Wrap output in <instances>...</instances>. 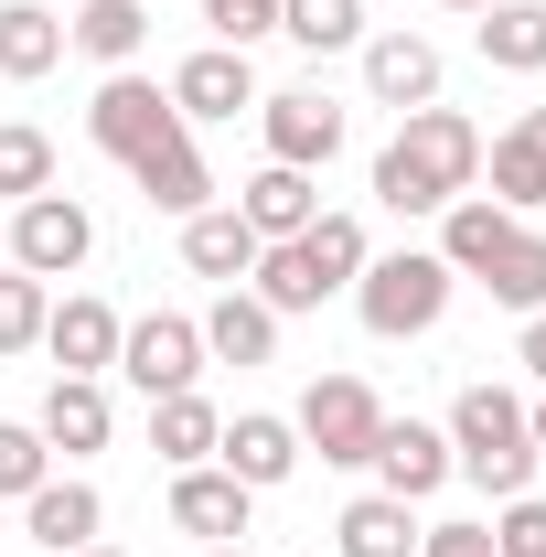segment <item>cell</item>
Here are the masks:
<instances>
[{
  "label": "cell",
  "mask_w": 546,
  "mask_h": 557,
  "mask_svg": "<svg viewBox=\"0 0 546 557\" xmlns=\"http://www.w3.org/2000/svg\"><path fill=\"white\" fill-rule=\"evenodd\" d=\"M450 289H461V278H450L439 247H397V258H364L353 311H364V333H375V344H418V333H439Z\"/></svg>",
  "instance_id": "cell-3"
},
{
  "label": "cell",
  "mask_w": 546,
  "mask_h": 557,
  "mask_svg": "<svg viewBox=\"0 0 546 557\" xmlns=\"http://www.w3.org/2000/svg\"><path fill=\"white\" fill-rule=\"evenodd\" d=\"M514 364H525V375L546 386V311H525V344H514Z\"/></svg>",
  "instance_id": "cell-37"
},
{
  "label": "cell",
  "mask_w": 546,
  "mask_h": 557,
  "mask_svg": "<svg viewBox=\"0 0 546 557\" xmlns=\"http://www.w3.org/2000/svg\"><path fill=\"white\" fill-rule=\"evenodd\" d=\"M236 214H247V225H258V236L278 247V236H300V225L322 214V183H311V172H289V161H269V172L236 194Z\"/></svg>",
  "instance_id": "cell-26"
},
{
  "label": "cell",
  "mask_w": 546,
  "mask_h": 557,
  "mask_svg": "<svg viewBox=\"0 0 546 557\" xmlns=\"http://www.w3.org/2000/svg\"><path fill=\"white\" fill-rule=\"evenodd\" d=\"M119 375H129L139 397H183V386L204 375L194 311H139V322H119Z\"/></svg>",
  "instance_id": "cell-6"
},
{
  "label": "cell",
  "mask_w": 546,
  "mask_h": 557,
  "mask_svg": "<svg viewBox=\"0 0 546 557\" xmlns=\"http://www.w3.org/2000/svg\"><path fill=\"white\" fill-rule=\"evenodd\" d=\"M65 44L97 54L108 75H129L139 44H150V0H86V11H65Z\"/></svg>",
  "instance_id": "cell-19"
},
{
  "label": "cell",
  "mask_w": 546,
  "mask_h": 557,
  "mask_svg": "<svg viewBox=\"0 0 546 557\" xmlns=\"http://www.w3.org/2000/svg\"><path fill=\"white\" fill-rule=\"evenodd\" d=\"M44 354H54L65 375H108V364H119V311H108L97 289H65V300L44 311Z\"/></svg>",
  "instance_id": "cell-13"
},
{
  "label": "cell",
  "mask_w": 546,
  "mask_h": 557,
  "mask_svg": "<svg viewBox=\"0 0 546 557\" xmlns=\"http://www.w3.org/2000/svg\"><path fill=\"white\" fill-rule=\"evenodd\" d=\"M482 172H493V205H504V214H536V205H546V150H536L525 129L482 139Z\"/></svg>",
  "instance_id": "cell-28"
},
{
  "label": "cell",
  "mask_w": 546,
  "mask_h": 557,
  "mask_svg": "<svg viewBox=\"0 0 546 557\" xmlns=\"http://www.w3.org/2000/svg\"><path fill=\"white\" fill-rule=\"evenodd\" d=\"M204 22H214V44H225V54H247L258 33H278V0H204Z\"/></svg>",
  "instance_id": "cell-34"
},
{
  "label": "cell",
  "mask_w": 546,
  "mask_h": 557,
  "mask_svg": "<svg viewBox=\"0 0 546 557\" xmlns=\"http://www.w3.org/2000/svg\"><path fill=\"white\" fill-rule=\"evenodd\" d=\"M278 33L300 54H343V44H364V0H278Z\"/></svg>",
  "instance_id": "cell-30"
},
{
  "label": "cell",
  "mask_w": 546,
  "mask_h": 557,
  "mask_svg": "<svg viewBox=\"0 0 546 557\" xmlns=\"http://www.w3.org/2000/svg\"><path fill=\"white\" fill-rule=\"evenodd\" d=\"M289 247H300V269H311V289H322V300H333V289H353V278H364V258H375V247H364V214H311Z\"/></svg>",
  "instance_id": "cell-21"
},
{
  "label": "cell",
  "mask_w": 546,
  "mask_h": 557,
  "mask_svg": "<svg viewBox=\"0 0 546 557\" xmlns=\"http://www.w3.org/2000/svg\"><path fill=\"white\" fill-rule=\"evenodd\" d=\"M289 429H300V450H322L333 472H353V461L375 450V429H386V397H375L364 375H311Z\"/></svg>",
  "instance_id": "cell-5"
},
{
  "label": "cell",
  "mask_w": 546,
  "mask_h": 557,
  "mask_svg": "<svg viewBox=\"0 0 546 557\" xmlns=\"http://www.w3.org/2000/svg\"><path fill=\"white\" fill-rule=\"evenodd\" d=\"M86 258H97V214L75 205V194H33V205H11V269L75 278Z\"/></svg>",
  "instance_id": "cell-7"
},
{
  "label": "cell",
  "mask_w": 546,
  "mask_h": 557,
  "mask_svg": "<svg viewBox=\"0 0 546 557\" xmlns=\"http://www.w3.org/2000/svg\"><path fill=\"white\" fill-rule=\"evenodd\" d=\"M418 557H493V525H418Z\"/></svg>",
  "instance_id": "cell-36"
},
{
  "label": "cell",
  "mask_w": 546,
  "mask_h": 557,
  "mask_svg": "<svg viewBox=\"0 0 546 557\" xmlns=\"http://www.w3.org/2000/svg\"><path fill=\"white\" fill-rule=\"evenodd\" d=\"M204 557H247V547H204Z\"/></svg>",
  "instance_id": "cell-42"
},
{
  "label": "cell",
  "mask_w": 546,
  "mask_h": 557,
  "mask_svg": "<svg viewBox=\"0 0 546 557\" xmlns=\"http://www.w3.org/2000/svg\"><path fill=\"white\" fill-rule=\"evenodd\" d=\"M44 311H54V278L0 269V354H33V344H44Z\"/></svg>",
  "instance_id": "cell-32"
},
{
  "label": "cell",
  "mask_w": 546,
  "mask_h": 557,
  "mask_svg": "<svg viewBox=\"0 0 546 557\" xmlns=\"http://www.w3.org/2000/svg\"><path fill=\"white\" fill-rule=\"evenodd\" d=\"M172 108H183V119H236V108H258V75H247V54H225V44L183 54V75H172Z\"/></svg>",
  "instance_id": "cell-18"
},
{
  "label": "cell",
  "mask_w": 546,
  "mask_h": 557,
  "mask_svg": "<svg viewBox=\"0 0 546 557\" xmlns=\"http://www.w3.org/2000/svg\"><path fill=\"white\" fill-rule=\"evenodd\" d=\"M514 225H525V214H504L493 194H461V205L439 214V258H450V278H482V269H493V247H504Z\"/></svg>",
  "instance_id": "cell-25"
},
{
  "label": "cell",
  "mask_w": 546,
  "mask_h": 557,
  "mask_svg": "<svg viewBox=\"0 0 546 557\" xmlns=\"http://www.w3.org/2000/svg\"><path fill=\"white\" fill-rule=\"evenodd\" d=\"M333 557H418V515L397 493H353L333 525Z\"/></svg>",
  "instance_id": "cell-23"
},
{
  "label": "cell",
  "mask_w": 546,
  "mask_h": 557,
  "mask_svg": "<svg viewBox=\"0 0 546 557\" xmlns=\"http://www.w3.org/2000/svg\"><path fill=\"white\" fill-rule=\"evenodd\" d=\"M247 504H258V493L236 483L225 461L172 472V525H183V536H204V547H236V536H247Z\"/></svg>",
  "instance_id": "cell-12"
},
{
  "label": "cell",
  "mask_w": 546,
  "mask_h": 557,
  "mask_svg": "<svg viewBox=\"0 0 546 557\" xmlns=\"http://www.w3.org/2000/svg\"><path fill=\"white\" fill-rule=\"evenodd\" d=\"M472 44H482V65H504V75H546V0L472 11Z\"/></svg>",
  "instance_id": "cell-20"
},
{
  "label": "cell",
  "mask_w": 546,
  "mask_h": 557,
  "mask_svg": "<svg viewBox=\"0 0 546 557\" xmlns=\"http://www.w3.org/2000/svg\"><path fill=\"white\" fill-rule=\"evenodd\" d=\"M482 183V129L461 108H408L397 139L375 150V205L386 214H450Z\"/></svg>",
  "instance_id": "cell-1"
},
{
  "label": "cell",
  "mask_w": 546,
  "mask_h": 557,
  "mask_svg": "<svg viewBox=\"0 0 546 557\" xmlns=\"http://www.w3.org/2000/svg\"><path fill=\"white\" fill-rule=\"evenodd\" d=\"M258 129H269V161L322 172V161L343 150V108H333V97H311V86H289V97H258Z\"/></svg>",
  "instance_id": "cell-9"
},
{
  "label": "cell",
  "mask_w": 546,
  "mask_h": 557,
  "mask_svg": "<svg viewBox=\"0 0 546 557\" xmlns=\"http://www.w3.org/2000/svg\"><path fill=\"white\" fill-rule=\"evenodd\" d=\"M129 183H139V205H150V214H172V225L214 205V172H204V150H194V139H183V150H161V161H139Z\"/></svg>",
  "instance_id": "cell-27"
},
{
  "label": "cell",
  "mask_w": 546,
  "mask_h": 557,
  "mask_svg": "<svg viewBox=\"0 0 546 557\" xmlns=\"http://www.w3.org/2000/svg\"><path fill=\"white\" fill-rule=\"evenodd\" d=\"M450 472H472L493 504L536 493V429H525L514 386H461V408H450Z\"/></svg>",
  "instance_id": "cell-2"
},
{
  "label": "cell",
  "mask_w": 546,
  "mask_h": 557,
  "mask_svg": "<svg viewBox=\"0 0 546 557\" xmlns=\"http://www.w3.org/2000/svg\"><path fill=\"white\" fill-rule=\"evenodd\" d=\"M439 11H493V0H439Z\"/></svg>",
  "instance_id": "cell-40"
},
{
  "label": "cell",
  "mask_w": 546,
  "mask_h": 557,
  "mask_svg": "<svg viewBox=\"0 0 546 557\" xmlns=\"http://www.w3.org/2000/svg\"><path fill=\"white\" fill-rule=\"evenodd\" d=\"M54 65H65V22L44 0H0V75L33 86V75H54Z\"/></svg>",
  "instance_id": "cell-24"
},
{
  "label": "cell",
  "mask_w": 546,
  "mask_h": 557,
  "mask_svg": "<svg viewBox=\"0 0 546 557\" xmlns=\"http://www.w3.org/2000/svg\"><path fill=\"white\" fill-rule=\"evenodd\" d=\"M514 129H525V139H536V150H546V108H525V119H514Z\"/></svg>",
  "instance_id": "cell-38"
},
{
  "label": "cell",
  "mask_w": 546,
  "mask_h": 557,
  "mask_svg": "<svg viewBox=\"0 0 546 557\" xmlns=\"http://www.w3.org/2000/svg\"><path fill=\"white\" fill-rule=\"evenodd\" d=\"M33 429H44V450H65V461L108 450V429H119V408H108V375H54Z\"/></svg>",
  "instance_id": "cell-14"
},
{
  "label": "cell",
  "mask_w": 546,
  "mask_h": 557,
  "mask_svg": "<svg viewBox=\"0 0 546 557\" xmlns=\"http://www.w3.org/2000/svg\"><path fill=\"white\" fill-rule=\"evenodd\" d=\"M214 440H225V418H214V397H204V386H183V397H150V450H161L172 472L214 461Z\"/></svg>",
  "instance_id": "cell-22"
},
{
  "label": "cell",
  "mask_w": 546,
  "mask_h": 557,
  "mask_svg": "<svg viewBox=\"0 0 546 557\" xmlns=\"http://www.w3.org/2000/svg\"><path fill=\"white\" fill-rule=\"evenodd\" d=\"M97 525H108V504H97V483H75V472L22 493V536H33V547H54V557L97 547Z\"/></svg>",
  "instance_id": "cell-17"
},
{
  "label": "cell",
  "mask_w": 546,
  "mask_h": 557,
  "mask_svg": "<svg viewBox=\"0 0 546 557\" xmlns=\"http://www.w3.org/2000/svg\"><path fill=\"white\" fill-rule=\"evenodd\" d=\"M214 461H225V472H236L247 493H278L289 472H300V461H311V450H300V429H289V418L247 408V418H225V440H214Z\"/></svg>",
  "instance_id": "cell-10"
},
{
  "label": "cell",
  "mask_w": 546,
  "mask_h": 557,
  "mask_svg": "<svg viewBox=\"0 0 546 557\" xmlns=\"http://www.w3.org/2000/svg\"><path fill=\"white\" fill-rule=\"evenodd\" d=\"M482 289H493L504 311H546V236H536V225H514V236L493 247V269H482Z\"/></svg>",
  "instance_id": "cell-29"
},
{
  "label": "cell",
  "mask_w": 546,
  "mask_h": 557,
  "mask_svg": "<svg viewBox=\"0 0 546 557\" xmlns=\"http://www.w3.org/2000/svg\"><path fill=\"white\" fill-rule=\"evenodd\" d=\"M194 333H204V364H269L278 354V311L236 278V289H214V311L194 322Z\"/></svg>",
  "instance_id": "cell-16"
},
{
  "label": "cell",
  "mask_w": 546,
  "mask_h": 557,
  "mask_svg": "<svg viewBox=\"0 0 546 557\" xmlns=\"http://www.w3.org/2000/svg\"><path fill=\"white\" fill-rule=\"evenodd\" d=\"M364 86H375V108H439V44L429 33H364Z\"/></svg>",
  "instance_id": "cell-11"
},
{
  "label": "cell",
  "mask_w": 546,
  "mask_h": 557,
  "mask_svg": "<svg viewBox=\"0 0 546 557\" xmlns=\"http://www.w3.org/2000/svg\"><path fill=\"white\" fill-rule=\"evenodd\" d=\"M75 557H119V547H75Z\"/></svg>",
  "instance_id": "cell-41"
},
{
  "label": "cell",
  "mask_w": 546,
  "mask_h": 557,
  "mask_svg": "<svg viewBox=\"0 0 546 557\" xmlns=\"http://www.w3.org/2000/svg\"><path fill=\"white\" fill-rule=\"evenodd\" d=\"M364 461H375V483L397 493V504H429V493L450 483V429H429V418H386Z\"/></svg>",
  "instance_id": "cell-8"
},
{
  "label": "cell",
  "mask_w": 546,
  "mask_h": 557,
  "mask_svg": "<svg viewBox=\"0 0 546 557\" xmlns=\"http://www.w3.org/2000/svg\"><path fill=\"white\" fill-rule=\"evenodd\" d=\"M493 557H546V504H536V493H514V504H504V525H493Z\"/></svg>",
  "instance_id": "cell-35"
},
{
  "label": "cell",
  "mask_w": 546,
  "mask_h": 557,
  "mask_svg": "<svg viewBox=\"0 0 546 557\" xmlns=\"http://www.w3.org/2000/svg\"><path fill=\"white\" fill-rule=\"evenodd\" d=\"M86 139H97L119 172H139V161L183 150V139H194V119L172 108V86H150V75H108V86H97V108H86Z\"/></svg>",
  "instance_id": "cell-4"
},
{
  "label": "cell",
  "mask_w": 546,
  "mask_h": 557,
  "mask_svg": "<svg viewBox=\"0 0 546 557\" xmlns=\"http://www.w3.org/2000/svg\"><path fill=\"white\" fill-rule=\"evenodd\" d=\"M33 483H54V450H44V429H33V418H0V493L22 504Z\"/></svg>",
  "instance_id": "cell-33"
},
{
  "label": "cell",
  "mask_w": 546,
  "mask_h": 557,
  "mask_svg": "<svg viewBox=\"0 0 546 557\" xmlns=\"http://www.w3.org/2000/svg\"><path fill=\"white\" fill-rule=\"evenodd\" d=\"M0 194H11V205L54 194V139L33 129V119H0Z\"/></svg>",
  "instance_id": "cell-31"
},
{
  "label": "cell",
  "mask_w": 546,
  "mask_h": 557,
  "mask_svg": "<svg viewBox=\"0 0 546 557\" xmlns=\"http://www.w3.org/2000/svg\"><path fill=\"white\" fill-rule=\"evenodd\" d=\"M258 247H269V236H258V225H247L236 205L183 214V269H194V278H214V289H236V278L258 269Z\"/></svg>",
  "instance_id": "cell-15"
},
{
  "label": "cell",
  "mask_w": 546,
  "mask_h": 557,
  "mask_svg": "<svg viewBox=\"0 0 546 557\" xmlns=\"http://www.w3.org/2000/svg\"><path fill=\"white\" fill-rule=\"evenodd\" d=\"M525 429H536V461H546V397H536V408H525Z\"/></svg>",
  "instance_id": "cell-39"
}]
</instances>
